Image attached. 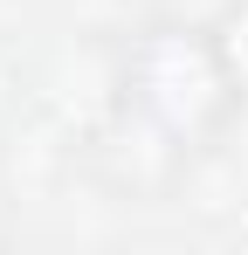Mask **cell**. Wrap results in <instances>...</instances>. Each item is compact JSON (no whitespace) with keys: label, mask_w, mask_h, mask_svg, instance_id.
<instances>
[{"label":"cell","mask_w":248,"mask_h":255,"mask_svg":"<svg viewBox=\"0 0 248 255\" xmlns=\"http://www.w3.org/2000/svg\"><path fill=\"white\" fill-rule=\"evenodd\" d=\"M248 104V69L228 28L200 14L152 21L118 62V111L159 145L165 159H193L221 145Z\"/></svg>","instance_id":"obj_1"}]
</instances>
